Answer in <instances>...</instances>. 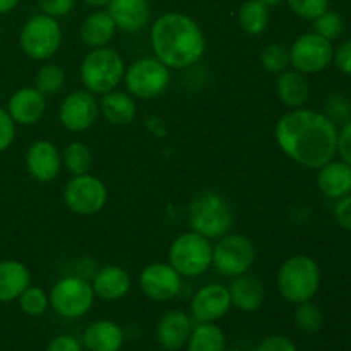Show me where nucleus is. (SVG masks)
Wrapping results in <instances>:
<instances>
[{"label": "nucleus", "instance_id": "nucleus-1", "mask_svg": "<svg viewBox=\"0 0 351 351\" xmlns=\"http://www.w3.org/2000/svg\"><path fill=\"white\" fill-rule=\"evenodd\" d=\"M338 132V125L322 112L295 108L278 119L274 139L278 147L298 167L319 170L336 158Z\"/></svg>", "mask_w": 351, "mask_h": 351}, {"label": "nucleus", "instance_id": "nucleus-2", "mask_svg": "<svg viewBox=\"0 0 351 351\" xmlns=\"http://www.w3.org/2000/svg\"><path fill=\"white\" fill-rule=\"evenodd\" d=\"M151 50L171 71H185L199 64L206 53V36L194 17L165 12L149 27Z\"/></svg>", "mask_w": 351, "mask_h": 351}, {"label": "nucleus", "instance_id": "nucleus-3", "mask_svg": "<svg viewBox=\"0 0 351 351\" xmlns=\"http://www.w3.org/2000/svg\"><path fill=\"white\" fill-rule=\"evenodd\" d=\"M321 267L305 254L288 257L276 274L278 293L285 302L293 305L312 300L321 288Z\"/></svg>", "mask_w": 351, "mask_h": 351}, {"label": "nucleus", "instance_id": "nucleus-4", "mask_svg": "<svg viewBox=\"0 0 351 351\" xmlns=\"http://www.w3.org/2000/svg\"><path fill=\"white\" fill-rule=\"evenodd\" d=\"M125 67V60L115 48H91L82 58L79 77L86 91L95 96H103L120 88Z\"/></svg>", "mask_w": 351, "mask_h": 351}, {"label": "nucleus", "instance_id": "nucleus-5", "mask_svg": "<svg viewBox=\"0 0 351 351\" xmlns=\"http://www.w3.org/2000/svg\"><path fill=\"white\" fill-rule=\"evenodd\" d=\"M189 226L206 239L218 240L233 226L232 206L218 192H199L189 204Z\"/></svg>", "mask_w": 351, "mask_h": 351}, {"label": "nucleus", "instance_id": "nucleus-6", "mask_svg": "<svg viewBox=\"0 0 351 351\" xmlns=\"http://www.w3.org/2000/svg\"><path fill=\"white\" fill-rule=\"evenodd\" d=\"M168 263L182 278H199L213 267V242L199 233H180L168 247Z\"/></svg>", "mask_w": 351, "mask_h": 351}, {"label": "nucleus", "instance_id": "nucleus-7", "mask_svg": "<svg viewBox=\"0 0 351 351\" xmlns=\"http://www.w3.org/2000/svg\"><path fill=\"white\" fill-rule=\"evenodd\" d=\"M64 41V31L55 17L40 12L24 23L19 33L21 51L36 62H48L57 55Z\"/></svg>", "mask_w": 351, "mask_h": 351}, {"label": "nucleus", "instance_id": "nucleus-8", "mask_svg": "<svg viewBox=\"0 0 351 351\" xmlns=\"http://www.w3.org/2000/svg\"><path fill=\"white\" fill-rule=\"evenodd\" d=\"M171 81V69L154 55L139 57L125 67L123 86L125 91L136 99L160 98Z\"/></svg>", "mask_w": 351, "mask_h": 351}, {"label": "nucleus", "instance_id": "nucleus-9", "mask_svg": "<svg viewBox=\"0 0 351 351\" xmlns=\"http://www.w3.org/2000/svg\"><path fill=\"white\" fill-rule=\"evenodd\" d=\"M256 261V245L242 233L228 232L213 243V267L225 278H237L249 273Z\"/></svg>", "mask_w": 351, "mask_h": 351}, {"label": "nucleus", "instance_id": "nucleus-10", "mask_svg": "<svg viewBox=\"0 0 351 351\" xmlns=\"http://www.w3.org/2000/svg\"><path fill=\"white\" fill-rule=\"evenodd\" d=\"M48 297L55 314L74 321L84 317L91 311L96 295L93 291L91 281L82 278L81 274H69L51 287Z\"/></svg>", "mask_w": 351, "mask_h": 351}, {"label": "nucleus", "instance_id": "nucleus-11", "mask_svg": "<svg viewBox=\"0 0 351 351\" xmlns=\"http://www.w3.org/2000/svg\"><path fill=\"white\" fill-rule=\"evenodd\" d=\"M65 208L77 216H95L108 202V189L101 178L91 173L74 175L62 192Z\"/></svg>", "mask_w": 351, "mask_h": 351}, {"label": "nucleus", "instance_id": "nucleus-12", "mask_svg": "<svg viewBox=\"0 0 351 351\" xmlns=\"http://www.w3.org/2000/svg\"><path fill=\"white\" fill-rule=\"evenodd\" d=\"M290 67L305 75H314L326 71L332 64L335 47L315 31L304 33L291 43Z\"/></svg>", "mask_w": 351, "mask_h": 351}, {"label": "nucleus", "instance_id": "nucleus-13", "mask_svg": "<svg viewBox=\"0 0 351 351\" xmlns=\"http://www.w3.org/2000/svg\"><path fill=\"white\" fill-rule=\"evenodd\" d=\"M99 117L98 96L82 89L69 93L58 106V122L65 130L81 134L91 129Z\"/></svg>", "mask_w": 351, "mask_h": 351}, {"label": "nucleus", "instance_id": "nucleus-14", "mask_svg": "<svg viewBox=\"0 0 351 351\" xmlns=\"http://www.w3.org/2000/svg\"><path fill=\"white\" fill-rule=\"evenodd\" d=\"M139 288L149 300L165 304L180 295L184 278L175 271L170 263H151L139 273Z\"/></svg>", "mask_w": 351, "mask_h": 351}, {"label": "nucleus", "instance_id": "nucleus-15", "mask_svg": "<svg viewBox=\"0 0 351 351\" xmlns=\"http://www.w3.org/2000/svg\"><path fill=\"white\" fill-rule=\"evenodd\" d=\"M26 171L40 184L57 180L62 171V151L48 139H38L29 144L24 156Z\"/></svg>", "mask_w": 351, "mask_h": 351}, {"label": "nucleus", "instance_id": "nucleus-16", "mask_svg": "<svg viewBox=\"0 0 351 351\" xmlns=\"http://www.w3.org/2000/svg\"><path fill=\"white\" fill-rule=\"evenodd\" d=\"M232 311L228 287L208 283L199 288L191 300V317L195 322H218Z\"/></svg>", "mask_w": 351, "mask_h": 351}, {"label": "nucleus", "instance_id": "nucleus-17", "mask_svg": "<svg viewBox=\"0 0 351 351\" xmlns=\"http://www.w3.org/2000/svg\"><path fill=\"white\" fill-rule=\"evenodd\" d=\"M7 112L16 125H36L47 112V96L41 95L34 86H24L10 95Z\"/></svg>", "mask_w": 351, "mask_h": 351}, {"label": "nucleus", "instance_id": "nucleus-18", "mask_svg": "<svg viewBox=\"0 0 351 351\" xmlns=\"http://www.w3.org/2000/svg\"><path fill=\"white\" fill-rule=\"evenodd\" d=\"M105 9L123 33H141L151 21L149 0H110Z\"/></svg>", "mask_w": 351, "mask_h": 351}, {"label": "nucleus", "instance_id": "nucleus-19", "mask_svg": "<svg viewBox=\"0 0 351 351\" xmlns=\"http://www.w3.org/2000/svg\"><path fill=\"white\" fill-rule=\"evenodd\" d=\"M93 291L96 298H101L106 302H119L129 295L132 288V278L129 271L122 266H103L96 269L91 280Z\"/></svg>", "mask_w": 351, "mask_h": 351}, {"label": "nucleus", "instance_id": "nucleus-20", "mask_svg": "<svg viewBox=\"0 0 351 351\" xmlns=\"http://www.w3.org/2000/svg\"><path fill=\"white\" fill-rule=\"evenodd\" d=\"M192 328V317L184 311H168L156 324V341L167 351L184 348L189 341Z\"/></svg>", "mask_w": 351, "mask_h": 351}, {"label": "nucleus", "instance_id": "nucleus-21", "mask_svg": "<svg viewBox=\"0 0 351 351\" xmlns=\"http://www.w3.org/2000/svg\"><path fill=\"white\" fill-rule=\"evenodd\" d=\"M125 335L120 324L110 319L91 322L82 332L81 345L86 351H120Z\"/></svg>", "mask_w": 351, "mask_h": 351}, {"label": "nucleus", "instance_id": "nucleus-22", "mask_svg": "<svg viewBox=\"0 0 351 351\" xmlns=\"http://www.w3.org/2000/svg\"><path fill=\"white\" fill-rule=\"evenodd\" d=\"M232 307L242 312H256L263 307L266 300V288L264 283L254 274L245 273L242 276L232 278L228 287Z\"/></svg>", "mask_w": 351, "mask_h": 351}, {"label": "nucleus", "instance_id": "nucleus-23", "mask_svg": "<svg viewBox=\"0 0 351 351\" xmlns=\"http://www.w3.org/2000/svg\"><path fill=\"white\" fill-rule=\"evenodd\" d=\"M99 115L108 123L115 127H125L136 120L137 103L134 96H130L122 89H113L106 95L99 96Z\"/></svg>", "mask_w": 351, "mask_h": 351}, {"label": "nucleus", "instance_id": "nucleus-24", "mask_svg": "<svg viewBox=\"0 0 351 351\" xmlns=\"http://www.w3.org/2000/svg\"><path fill=\"white\" fill-rule=\"evenodd\" d=\"M317 171V187L329 199L345 197L351 194V167L343 160H331Z\"/></svg>", "mask_w": 351, "mask_h": 351}, {"label": "nucleus", "instance_id": "nucleus-25", "mask_svg": "<svg viewBox=\"0 0 351 351\" xmlns=\"http://www.w3.org/2000/svg\"><path fill=\"white\" fill-rule=\"evenodd\" d=\"M117 26L106 9H96L84 17L79 27L82 43L89 48L110 47L117 34Z\"/></svg>", "mask_w": 351, "mask_h": 351}, {"label": "nucleus", "instance_id": "nucleus-26", "mask_svg": "<svg viewBox=\"0 0 351 351\" xmlns=\"http://www.w3.org/2000/svg\"><path fill=\"white\" fill-rule=\"evenodd\" d=\"M276 95L288 110L304 108L311 98V82L307 75L290 67L278 74Z\"/></svg>", "mask_w": 351, "mask_h": 351}, {"label": "nucleus", "instance_id": "nucleus-27", "mask_svg": "<svg viewBox=\"0 0 351 351\" xmlns=\"http://www.w3.org/2000/svg\"><path fill=\"white\" fill-rule=\"evenodd\" d=\"M31 285V273L21 261H0V304L17 300Z\"/></svg>", "mask_w": 351, "mask_h": 351}, {"label": "nucleus", "instance_id": "nucleus-28", "mask_svg": "<svg viewBox=\"0 0 351 351\" xmlns=\"http://www.w3.org/2000/svg\"><path fill=\"white\" fill-rule=\"evenodd\" d=\"M237 21L243 33L250 34V36H259L269 27L271 9L264 5L261 0H245L240 5Z\"/></svg>", "mask_w": 351, "mask_h": 351}, {"label": "nucleus", "instance_id": "nucleus-29", "mask_svg": "<svg viewBox=\"0 0 351 351\" xmlns=\"http://www.w3.org/2000/svg\"><path fill=\"white\" fill-rule=\"evenodd\" d=\"M185 346L187 351H226V336L216 322H197Z\"/></svg>", "mask_w": 351, "mask_h": 351}, {"label": "nucleus", "instance_id": "nucleus-30", "mask_svg": "<svg viewBox=\"0 0 351 351\" xmlns=\"http://www.w3.org/2000/svg\"><path fill=\"white\" fill-rule=\"evenodd\" d=\"M62 167L74 175L89 173L93 168V153L82 141H72L62 151Z\"/></svg>", "mask_w": 351, "mask_h": 351}, {"label": "nucleus", "instance_id": "nucleus-31", "mask_svg": "<svg viewBox=\"0 0 351 351\" xmlns=\"http://www.w3.org/2000/svg\"><path fill=\"white\" fill-rule=\"evenodd\" d=\"M65 82H67V74L64 69L53 62H47L38 69L36 77H34V88L43 96L50 98V96H57L65 88Z\"/></svg>", "mask_w": 351, "mask_h": 351}, {"label": "nucleus", "instance_id": "nucleus-32", "mask_svg": "<svg viewBox=\"0 0 351 351\" xmlns=\"http://www.w3.org/2000/svg\"><path fill=\"white\" fill-rule=\"evenodd\" d=\"M293 322L298 331H302L304 335H315L324 326V312L312 300L302 302V304L295 305Z\"/></svg>", "mask_w": 351, "mask_h": 351}, {"label": "nucleus", "instance_id": "nucleus-33", "mask_svg": "<svg viewBox=\"0 0 351 351\" xmlns=\"http://www.w3.org/2000/svg\"><path fill=\"white\" fill-rule=\"evenodd\" d=\"M259 62L269 74H281L290 69V50L281 43H271L261 50Z\"/></svg>", "mask_w": 351, "mask_h": 351}, {"label": "nucleus", "instance_id": "nucleus-34", "mask_svg": "<svg viewBox=\"0 0 351 351\" xmlns=\"http://www.w3.org/2000/svg\"><path fill=\"white\" fill-rule=\"evenodd\" d=\"M17 302H19L21 311L29 315V317H40L50 307V297H48L47 291L40 287H33V285H29L21 293Z\"/></svg>", "mask_w": 351, "mask_h": 351}, {"label": "nucleus", "instance_id": "nucleus-35", "mask_svg": "<svg viewBox=\"0 0 351 351\" xmlns=\"http://www.w3.org/2000/svg\"><path fill=\"white\" fill-rule=\"evenodd\" d=\"M314 31L317 34H321L322 38H326V40L335 41L345 31V21H343L341 14L328 9L317 19H314Z\"/></svg>", "mask_w": 351, "mask_h": 351}, {"label": "nucleus", "instance_id": "nucleus-36", "mask_svg": "<svg viewBox=\"0 0 351 351\" xmlns=\"http://www.w3.org/2000/svg\"><path fill=\"white\" fill-rule=\"evenodd\" d=\"M287 3L297 17L304 21H314L329 9L331 0H287Z\"/></svg>", "mask_w": 351, "mask_h": 351}, {"label": "nucleus", "instance_id": "nucleus-37", "mask_svg": "<svg viewBox=\"0 0 351 351\" xmlns=\"http://www.w3.org/2000/svg\"><path fill=\"white\" fill-rule=\"evenodd\" d=\"M324 115L338 125L351 120V103L341 95H331L326 99Z\"/></svg>", "mask_w": 351, "mask_h": 351}, {"label": "nucleus", "instance_id": "nucleus-38", "mask_svg": "<svg viewBox=\"0 0 351 351\" xmlns=\"http://www.w3.org/2000/svg\"><path fill=\"white\" fill-rule=\"evenodd\" d=\"M16 122L9 115L7 108L0 106V154L5 153L16 141Z\"/></svg>", "mask_w": 351, "mask_h": 351}, {"label": "nucleus", "instance_id": "nucleus-39", "mask_svg": "<svg viewBox=\"0 0 351 351\" xmlns=\"http://www.w3.org/2000/svg\"><path fill=\"white\" fill-rule=\"evenodd\" d=\"M77 0H40L41 12L47 16L60 19V17L69 16L74 10Z\"/></svg>", "mask_w": 351, "mask_h": 351}, {"label": "nucleus", "instance_id": "nucleus-40", "mask_svg": "<svg viewBox=\"0 0 351 351\" xmlns=\"http://www.w3.org/2000/svg\"><path fill=\"white\" fill-rule=\"evenodd\" d=\"M256 351H298L291 338L285 335H271L257 345Z\"/></svg>", "mask_w": 351, "mask_h": 351}, {"label": "nucleus", "instance_id": "nucleus-41", "mask_svg": "<svg viewBox=\"0 0 351 351\" xmlns=\"http://www.w3.org/2000/svg\"><path fill=\"white\" fill-rule=\"evenodd\" d=\"M336 154L339 156V160H343L351 167V120L343 123L341 130L338 132V147H336Z\"/></svg>", "mask_w": 351, "mask_h": 351}, {"label": "nucleus", "instance_id": "nucleus-42", "mask_svg": "<svg viewBox=\"0 0 351 351\" xmlns=\"http://www.w3.org/2000/svg\"><path fill=\"white\" fill-rule=\"evenodd\" d=\"M332 64L336 65L339 72L351 75V40L345 41L335 48V55H332Z\"/></svg>", "mask_w": 351, "mask_h": 351}, {"label": "nucleus", "instance_id": "nucleus-43", "mask_svg": "<svg viewBox=\"0 0 351 351\" xmlns=\"http://www.w3.org/2000/svg\"><path fill=\"white\" fill-rule=\"evenodd\" d=\"M335 218L343 230L351 233V194L338 199L335 206Z\"/></svg>", "mask_w": 351, "mask_h": 351}, {"label": "nucleus", "instance_id": "nucleus-44", "mask_svg": "<svg viewBox=\"0 0 351 351\" xmlns=\"http://www.w3.org/2000/svg\"><path fill=\"white\" fill-rule=\"evenodd\" d=\"M82 350L84 348H82L81 341L75 339L74 336L60 335L48 343L47 350L45 351H82Z\"/></svg>", "mask_w": 351, "mask_h": 351}, {"label": "nucleus", "instance_id": "nucleus-45", "mask_svg": "<svg viewBox=\"0 0 351 351\" xmlns=\"http://www.w3.org/2000/svg\"><path fill=\"white\" fill-rule=\"evenodd\" d=\"M19 2L21 0H0V16L12 12L19 5Z\"/></svg>", "mask_w": 351, "mask_h": 351}, {"label": "nucleus", "instance_id": "nucleus-46", "mask_svg": "<svg viewBox=\"0 0 351 351\" xmlns=\"http://www.w3.org/2000/svg\"><path fill=\"white\" fill-rule=\"evenodd\" d=\"M82 2H84L86 5L93 7V9H105V7L108 5L110 0H82Z\"/></svg>", "mask_w": 351, "mask_h": 351}, {"label": "nucleus", "instance_id": "nucleus-47", "mask_svg": "<svg viewBox=\"0 0 351 351\" xmlns=\"http://www.w3.org/2000/svg\"><path fill=\"white\" fill-rule=\"evenodd\" d=\"M261 2H263L264 5H267L271 9V7H278L280 3H283L285 0H261Z\"/></svg>", "mask_w": 351, "mask_h": 351}, {"label": "nucleus", "instance_id": "nucleus-48", "mask_svg": "<svg viewBox=\"0 0 351 351\" xmlns=\"http://www.w3.org/2000/svg\"><path fill=\"white\" fill-rule=\"evenodd\" d=\"M226 351H243V350H240V348H232V350H226Z\"/></svg>", "mask_w": 351, "mask_h": 351}, {"label": "nucleus", "instance_id": "nucleus-49", "mask_svg": "<svg viewBox=\"0 0 351 351\" xmlns=\"http://www.w3.org/2000/svg\"><path fill=\"white\" fill-rule=\"evenodd\" d=\"M0 36H2V24H0Z\"/></svg>", "mask_w": 351, "mask_h": 351}]
</instances>
